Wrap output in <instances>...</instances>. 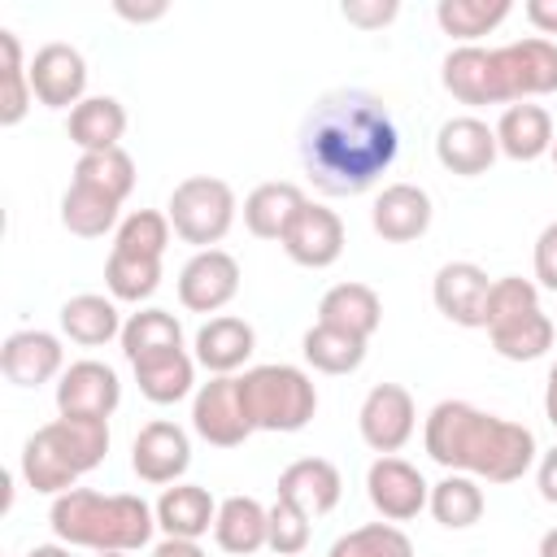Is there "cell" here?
Instances as JSON below:
<instances>
[{
  "mask_svg": "<svg viewBox=\"0 0 557 557\" xmlns=\"http://www.w3.org/2000/svg\"><path fill=\"white\" fill-rule=\"evenodd\" d=\"M296 152L322 196H361L392 170L400 131L374 91L344 87L305 113Z\"/></svg>",
  "mask_w": 557,
  "mask_h": 557,
  "instance_id": "6da1fadb",
  "label": "cell"
},
{
  "mask_svg": "<svg viewBox=\"0 0 557 557\" xmlns=\"http://www.w3.org/2000/svg\"><path fill=\"white\" fill-rule=\"evenodd\" d=\"M422 448L448 474H470L479 483H518L540 461L531 426L470 400H440L422 422Z\"/></svg>",
  "mask_w": 557,
  "mask_h": 557,
  "instance_id": "7a4b0ae2",
  "label": "cell"
},
{
  "mask_svg": "<svg viewBox=\"0 0 557 557\" xmlns=\"http://www.w3.org/2000/svg\"><path fill=\"white\" fill-rule=\"evenodd\" d=\"M440 83L457 104H522L557 91V44L553 39H513L500 48H453L440 65Z\"/></svg>",
  "mask_w": 557,
  "mask_h": 557,
  "instance_id": "3957f363",
  "label": "cell"
},
{
  "mask_svg": "<svg viewBox=\"0 0 557 557\" xmlns=\"http://www.w3.org/2000/svg\"><path fill=\"white\" fill-rule=\"evenodd\" d=\"M48 527L61 544L70 548H91V553H135L152 544L157 513L144 496L135 492H91V487H70L52 496Z\"/></svg>",
  "mask_w": 557,
  "mask_h": 557,
  "instance_id": "277c9868",
  "label": "cell"
},
{
  "mask_svg": "<svg viewBox=\"0 0 557 557\" xmlns=\"http://www.w3.org/2000/svg\"><path fill=\"white\" fill-rule=\"evenodd\" d=\"M109 453V422L100 418H65L57 413L22 444V479L44 496L70 492L87 470H96Z\"/></svg>",
  "mask_w": 557,
  "mask_h": 557,
  "instance_id": "5b68a950",
  "label": "cell"
},
{
  "mask_svg": "<svg viewBox=\"0 0 557 557\" xmlns=\"http://www.w3.org/2000/svg\"><path fill=\"white\" fill-rule=\"evenodd\" d=\"M239 400L244 413L252 422V431H305L309 418L318 413V387L300 366L287 361H270V366H252L239 374Z\"/></svg>",
  "mask_w": 557,
  "mask_h": 557,
  "instance_id": "8992f818",
  "label": "cell"
},
{
  "mask_svg": "<svg viewBox=\"0 0 557 557\" xmlns=\"http://www.w3.org/2000/svg\"><path fill=\"white\" fill-rule=\"evenodd\" d=\"M235 209L239 205H235V191L226 178L191 174V178L174 183L165 218H170L174 235L200 252V248H218L226 239V231L235 226Z\"/></svg>",
  "mask_w": 557,
  "mask_h": 557,
  "instance_id": "52a82bcc",
  "label": "cell"
},
{
  "mask_svg": "<svg viewBox=\"0 0 557 557\" xmlns=\"http://www.w3.org/2000/svg\"><path fill=\"white\" fill-rule=\"evenodd\" d=\"M191 431L213 448H239L252 435V422L239 400V374H209L191 396Z\"/></svg>",
  "mask_w": 557,
  "mask_h": 557,
  "instance_id": "ba28073f",
  "label": "cell"
},
{
  "mask_svg": "<svg viewBox=\"0 0 557 557\" xmlns=\"http://www.w3.org/2000/svg\"><path fill=\"white\" fill-rule=\"evenodd\" d=\"M418 426V405L409 396V387L400 383H374L357 409V431L366 440V448H374L379 457H396Z\"/></svg>",
  "mask_w": 557,
  "mask_h": 557,
  "instance_id": "9c48e42d",
  "label": "cell"
},
{
  "mask_svg": "<svg viewBox=\"0 0 557 557\" xmlns=\"http://www.w3.org/2000/svg\"><path fill=\"white\" fill-rule=\"evenodd\" d=\"M366 496H370V505L379 509L383 522H409L426 509L431 483L405 457H374L370 470H366Z\"/></svg>",
  "mask_w": 557,
  "mask_h": 557,
  "instance_id": "30bf717a",
  "label": "cell"
},
{
  "mask_svg": "<svg viewBox=\"0 0 557 557\" xmlns=\"http://www.w3.org/2000/svg\"><path fill=\"white\" fill-rule=\"evenodd\" d=\"M239 292V261L226 248H200L178 270V305L187 313H218Z\"/></svg>",
  "mask_w": 557,
  "mask_h": 557,
  "instance_id": "8fae6325",
  "label": "cell"
},
{
  "mask_svg": "<svg viewBox=\"0 0 557 557\" xmlns=\"http://www.w3.org/2000/svg\"><path fill=\"white\" fill-rule=\"evenodd\" d=\"M117 405H122L117 370L96 361V357L70 361L65 374L57 379V413H65V418H100V422H109Z\"/></svg>",
  "mask_w": 557,
  "mask_h": 557,
  "instance_id": "7c38bea8",
  "label": "cell"
},
{
  "mask_svg": "<svg viewBox=\"0 0 557 557\" xmlns=\"http://www.w3.org/2000/svg\"><path fill=\"white\" fill-rule=\"evenodd\" d=\"M30 91L44 109H78L87 100V61L74 44H44L30 57Z\"/></svg>",
  "mask_w": 557,
  "mask_h": 557,
  "instance_id": "4fadbf2b",
  "label": "cell"
},
{
  "mask_svg": "<svg viewBox=\"0 0 557 557\" xmlns=\"http://www.w3.org/2000/svg\"><path fill=\"white\" fill-rule=\"evenodd\" d=\"M191 466V440L178 422L170 418H157L148 426H139L135 444H131V470L152 483V487H165V483H178Z\"/></svg>",
  "mask_w": 557,
  "mask_h": 557,
  "instance_id": "5bb4252c",
  "label": "cell"
},
{
  "mask_svg": "<svg viewBox=\"0 0 557 557\" xmlns=\"http://www.w3.org/2000/svg\"><path fill=\"white\" fill-rule=\"evenodd\" d=\"M500 144H496V131L474 117V113H457L448 117L440 131H435V157L448 174H461V178H479L492 170Z\"/></svg>",
  "mask_w": 557,
  "mask_h": 557,
  "instance_id": "9a60e30c",
  "label": "cell"
},
{
  "mask_svg": "<svg viewBox=\"0 0 557 557\" xmlns=\"http://www.w3.org/2000/svg\"><path fill=\"white\" fill-rule=\"evenodd\" d=\"M0 370L13 387H39V383H52L65 374V348L52 331H39V326H26V331H13L4 335L0 344Z\"/></svg>",
  "mask_w": 557,
  "mask_h": 557,
  "instance_id": "2e32d148",
  "label": "cell"
},
{
  "mask_svg": "<svg viewBox=\"0 0 557 557\" xmlns=\"http://www.w3.org/2000/svg\"><path fill=\"white\" fill-rule=\"evenodd\" d=\"M278 244H283V252H287L296 265H305V270H326V265H335L339 252H344V222H339L335 209L305 200V209L292 218V226H287V235H283Z\"/></svg>",
  "mask_w": 557,
  "mask_h": 557,
  "instance_id": "e0dca14e",
  "label": "cell"
},
{
  "mask_svg": "<svg viewBox=\"0 0 557 557\" xmlns=\"http://www.w3.org/2000/svg\"><path fill=\"white\" fill-rule=\"evenodd\" d=\"M431 218H435L431 196L418 183H387L374 196V209H370V226L387 244H413V239H422L431 231Z\"/></svg>",
  "mask_w": 557,
  "mask_h": 557,
  "instance_id": "ac0fdd59",
  "label": "cell"
},
{
  "mask_svg": "<svg viewBox=\"0 0 557 557\" xmlns=\"http://www.w3.org/2000/svg\"><path fill=\"white\" fill-rule=\"evenodd\" d=\"M487 292H492V278L474 261H448L435 270V283H431V300L453 326H483Z\"/></svg>",
  "mask_w": 557,
  "mask_h": 557,
  "instance_id": "d6986e66",
  "label": "cell"
},
{
  "mask_svg": "<svg viewBox=\"0 0 557 557\" xmlns=\"http://www.w3.org/2000/svg\"><path fill=\"white\" fill-rule=\"evenodd\" d=\"M344 479L335 470V461L326 457H296L283 474H278V496L292 500L296 509H305L309 518H322L339 505Z\"/></svg>",
  "mask_w": 557,
  "mask_h": 557,
  "instance_id": "ffe728a7",
  "label": "cell"
},
{
  "mask_svg": "<svg viewBox=\"0 0 557 557\" xmlns=\"http://www.w3.org/2000/svg\"><path fill=\"white\" fill-rule=\"evenodd\" d=\"M252 348L257 331L235 313H218L196 331V366H205L209 374H235L252 357Z\"/></svg>",
  "mask_w": 557,
  "mask_h": 557,
  "instance_id": "44dd1931",
  "label": "cell"
},
{
  "mask_svg": "<svg viewBox=\"0 0 557 557\" xmlns=\"http://www.w3.org/2000/svg\"><path fill=\"white\" fill-rule=\"evenodd\" d=\"M152 513H157V527L165 535H174V540H200L218 522V500L200 483H170L161 492V500L152 505Z\"/></svg>",
  "mask_w": 557,
  "mask_h": 557,
  "instance_id": "7402d4cb",
  "label": "cell"
},
{
  "mask_svg": "<svg viewBox=\"0 0 557 557\" xmlns=\"http://www.w3.org/2000/svg\"><path fill=\"white\" fill-rule=\"evenodd\" d=\"M213 540L231 557H252L270 544V509L257 496H226L218 500Z\"/></svg>",
  "mask_w": 557,
  "mask_h": 557,
  "instance_id": "603a6c76",
  "label": "cell"
},
{
  "mask_svg": "<svg viewBox=\"0 0 557 557\" xmlns=\"http://www.w3.org/2000/svg\"><path fill=\"white\" fill-rule=\"evenodd\" d=\"M492 131H496V144L509 161H540L544 152H553V139H557L548 109L535 104V100L509 104Z\"/></svg>",
  "mask_w": 557,
  "mask_h": 557,
  "instance_id": "cb8c5ba5",
  "label": "cell"
},
{
  "mask_svg": "<svg viewBox=\"0 0 557 557\" xmlns=\"http://www.w3.org/2000/svg\"><path fill=\"white\" fill-rule=\"evenodd\" d=\"M305 191L300 183H287V178H274V183H257L248 196H244V226L248 235L257 239H283L292 218L305 209Z\"/></svg>",
  "mask_w": 557,
  "mask_h": 557,
  "instance_id": "d4e9b609",
  "label": "cell"
},
{
  "mask_svg": "<svg viewBox=\"0 0 557 557\" xmlns=\"http://www.w3.org/2000/svg\"><path fill=\"white\" fill-rule=\"evenodd\" d=\"M318 322H326L335 331H348L357 339H370L383 322V300L370 283H335L318 300Z\"/></svg>",
  "mask_w": 557,
  "mask_h": 557,
  "instance_id": "484cf974",
  "label": "cell"
},
{
  "mask_svg": "<svg viewBox=\"0 0 557 557\" xmlns=\"http://www.w3.org/2000/svg\"><path fill=\"white\" fill-rule=\"evenodd\" d=\"M122 313H117V300L113 296H100V292H78L61 305V335L83 344V348H100L109 339H122Z\"/></svg>",
  "mask_w": 557,
  "mask_h": 557,
  "instance_id": "4316f807",
  "label": "cell"
},
{
  "mask_svg": "<svg viewBox=\"0 0 557 557\" xmlns=\"http://www.w3.org/2000/svg\"><path fill=\"white\" fill-rule=\"evenodd\" d=\"M70 144L78 152H109L122 148L117 139L126 135V109L117 96H87L78 109H70Z\"/></svg>",
  "mask_w": 557,
  "mask_h": 557,
  "instance_id": "83f0119b",
  "label": "cell"
},
{
  "mask_svg": "<svg viewBox=\"0 0 557 557\" xmlns=\"http://www.w3.org/2000/svg\"><path fill=\"white\" fill-rule=\"evenodd\" d=\"M131 370H135L139 392H144L152 405H174V400L191 396V383H196V357H191L187 348H170V352L144 357V361H135Z\"/></svg>",
  "mask_w": 557,
  "mask_h": 557,
  "instance_id": "f1b7e54d",
  "label": "cell"
},
{
  "mask_svg": "<svg viewBox=\"0 0 557 557\" xmlns=\"http://www.w3.org/2000/svg\"><path fill=\"white\" fill-rule=\"evenodd\" d=\"M117 209L122 205L113 196H104V191L83 187V183L70 178V187L61 196V226L70 235H78V239H100V235L117 231Z\"/></svg>",
  "mask_w": 557,
  "mask_h": 557,
  "instance_id": "f546056e",
  "label": "cell"
},
{
  "mask_svg": "<svg viewBox=\"0 0 557 557\" xmlns=\"http://www.w3.org/2000/svg\"><path fill=\"white\" fill-rule=\"evenodd\" d=\"M366 344H370V339H357V335H348V331H335V326H326V322H313V326L305 331V339H300V352H305V361H309L318 374H352V370H361V361H366Z\"/></svg>",
  "mask_w": 557,
  "mask_h": 557,
  "instance_id": "4dcf8cb0",
  "label": "cell"
},
{
  "mask_svg": "<svg viewBox=\"0 0 557 557\" xmlns=\"http://www.w3.org/2000/svg\"><path fill=\"white\" fill-rule=\"evenodd\" d=\"M426 509H431V518H435L440 527H448V531H466V527H474V522L483 518L487 500H483L479 479H470V474H444L440 483H431V500H426Z\"/></svg>",
  "mask_w": 557,
  "mask_h": 557,
  "instance_id": "1f68e13d",
  "label": "cell"
},
{
  "mask_svg": "<svg viewBox=\"0 0 557 557\" xmlns=\"http://www.w3.org/2000/svg\"><path fill=\"white\" fill-rule=\"evenodd\" d=\"M509 13H513L509 0H440L435 4L440 30L453 35V39H461V48L474 44V39H483V35H492Z\"/></svg>",
  "mask_w": 557,
  "mask_h": 557,
  "instance_id": "d6a6232c",
  "label": "cell"
},
{
  "mask_svg": "<svg viewBox=\"0 0 557 557\" xmlns=\"http://www.w3.org/2000/svg\"><path fill=\"white\" fill-rule=\"evenodd\" d=\"M170 348H183V326L170 309H139L126 318L122 326V352L126 361H144V357H157V352H170Z\"/></svg>",
  "mask_w": 557,
  "mask_h": 557,
  "instance_id": "836d02e7",
  "label": "cell"
},
{
  "mask_svg": "<svg viewBox=\"0 0 557 557\" xmlns=\"http://www.w3.org/2000/svg\"><path fill=\"white\" fill-rule=\"evenodd\" d=\"M553 335H557V322L544 313V309H531L513 322H500L487 331L492 348L505 357V361H535L553 348Z\"/></svg>",
  "mask_w": 557,
  "mask_h": 557,
  "instance_id": "e575fe53",
  "label": "cell"
},
{
  "mask_svg": "<svg viewBox=\"0 0 557 557\" xmlns=\"http://www.w3.org/2000/svg\"><path fill=\"white\" fill-rule=\"evenodd\" d=\"M74 183L96 187L104 196H113L117 205L135 191V157L126 148H109V152H78L74 161Z\"/></svg>",
  "mask_w": 557,
  "mask_h": 557,
  "instance_id": "d590c367",
  "label": "cell"
},
{
  "mask_svg": "<svg viewBox=\"0 0 557 557\" xmlns=\"http://www.w3.org/2000/svg\"><path fill=\"white\" fill-rule=\"evenodd\" d=\"M170 218L161 209H135L117 222L113 231V252H126V257H152L161 261L165 248H170Z\"/></svg>",
  "mask_w": 557,
  "mask_h": 557,
  "instance_id": "8d00e7d4",
  "label": "cell"
},
{
  "mask_svg": "<svg viewBox=\"0 0 557 557\" xmlns=\"http://www.w3.org/2000/svg\"><path fill=\"white\" fill-rule=\"evenodd\" d=\"M0 52H4V91H0V126H17L30 113V61L22 57V39L13 30H0Z\"/></svg>",
  "mask_w": 557,
  "mask_h": 557,
  "instance_id": "74e56055",
  "label": "cell"
},
{
  "mask_svg": "<svg viewBox=\"0 0 557 557\" xmlns=\"http://www.w3.org/2000/svg\"><path fill=\"white\" fill-rule=\"evenodd\" d=\"M104 287L113 300L139 305L161 287V261L152 257H126V252H109L104 261Z\"/></svg>",
  "mask_w": 557,
  "mask_h": 557,
  "instance_id": "f35d334b",
  "label": "cell"
},
{
  "mask_svg": "<svg viewBox=\"0 0 557 557\" xmlns=\"http://www.w3.org/2000/svg\"><path fill=\"white\" fill-rule=\"evenodd\" d=\"M326 557H413V540L396 522H366L339 535Z\"/></svg>",
  "mask_w": 557,
  "mask_h": 557,
  "instance_id": "ab89813d",
  "label": "cell"
},
{
  "mask_svg": "<svg viewBox=\"0 0 557 557\" xmlns=\"http://www.w3.org/2000/svg\"><path fill=\"white\" fill-rule=\"evenodd\" d=\"M540 309V287L531 278H518V274H505V278H492V292H487V313H483V331L500 326V322H513L522 313Z\"/></svg>",
  "mask_w": 557,
  "mask_h": 557,
  "instance_id": "60d3db41",
  "label": "cell"
},
{
  "mask_svg": "<svg viewBox=\"0 0 557 557\" xmlns=\"http://www.w3.org/2000/svg\"><path fill=\"white\" fill-rule=\"evenodd\" d=\"M265 548H274L278 557H300L309 548V513L296 509L292 500L274 496V505H270V544Z\"/></svg>",
  "mask_w": 557,
  "mask_h": 557,
  "instance_id": "b9f144b4",
  "label": "cell"
},
{
  "mask_svg": "<svg viewBox=\"0 0 557 557\" xmlns=\"http://www.w3.org/2000/svg\"><path fill=\"white\" fill-rule=\"evenodd\" d=\"M339 13H344L352 26H361V30H383L387 22H396L400 4H396V0H344Z\"/></svg>",
  "mask_w": 557,
  "mask_h": 557,
  "instance_id": "7bdbcfd3",
  "label": "cell"
},
{
  "mask_svg": "<svg viewBox=\"0 0 557 557\" xmlns=\"http://www.w3.org/2000/svg\"><path fill=\"white\" fill-rule=\"evenodd\" d=\"M531 265H535V287H544V292H557V222H548V226L540 231Z\"/></svg>",
  "mask_w": 557,
  "mask_h": 557,
  "instance_id": "ee69618b",
  "label": "cell"
},
{
  "mask_svg": "<svg viewBox=\"0 0 557 557\" xmlns=\"http://www.w3.org/2000/svg\"><path fill=\"white\" fill-rule=\"evenodd\" d=\"M535 487H540V496L548 505H557V444L548 453H540V461H535Z\"/></svg>",
  "mask_w": 557,
  "mask_h": 557,
  "instance_id": "f6af8a7d",
  "label": "cell"
},
{
  "mask_svg": "<svg viewBox=\"0 0 557 557\" xmlns=\"http://www.w3.org/2000/svg\"><path fill=\"white\" fill-rule=\"evenodd\" d=\"M522 13H527V22L540 30V39H544V35H557V0H527Z\"/></svg>",
  "mask_w": 557,
  "mask_h": 557,
  "instance_id": "bcb514c9",
  "label": "cell"
},
{
  "mask_svg": "<svg viewBox=\"0 0 557 557\" xmlns=\"http://www.w3.org/2000/svg\"><path fill=\"white\" fill-rule=\"evenodd\" d=\"M113 13L126 17V22H139V26H144V22H161V17L170 13V4H165V0H152V4H126V0H117Z\"/></svg>",
  "mask_w": 557,
  "mask_h": 557,
  "instance_id": "7dc6e473",
  "label": "cell"
},
{
  "mask_svg": "<svg viewBox=\"0 0 557 557\" xmlns=\"http://www.w3.org/2000/svg\"><path fill=\"white\" fill-rule=\"evenodd\" d=\"M148 557H205V548H200L196 540H174V535H165L161 544H152Z\"/></svg>",
  "mask_w": 557,
  "mask_h": 557,
  "instance_id": "c3c4849f",
  "label": "cell"
},
{
  "mask_svg": "<svg viewBox=\"0 0 557 557\" xmlns=\"http://www.w3.org/2000/svg\"><path fill=\"white\" fill-rule=\"evenodd\" d=\"M544 418L557 426V361L548 366V383H544Z\"/></svg>",
  "mask_w": 557,
  "mask_h": 557,
  "instance_id": "681fc988",
  "label": "cell"
},
{
  "mask_svg": "<svg viewBox=\"0 0 557 557\" xmlns=\"http://www.w3.org/2000/svg\"><path fill=\"white\" fill-rule=\"evenodd\" d=\"M26 557H74V553H70V544H61V540H57V544H35Z\"/></svg>",
  "mask_w": 557,
  "mask_h": 557,
  "instance_id": "f907efd6",
  "label": "cell"
},
{
  "mask_svg": "<svg viewBox=\"0 0 557 557\" xmlns=\"http://www.w3.org/2000/svg\"><path fill=\"white\" fill-rule=\"evenodd\" d=\"M540 557H557V527L540 535Z\"/></svg>",
  "mask_w": 557,
  "mask_h": 557,
  "instance_id": "816d5d0a",
  "label": "cell"
},
{
  "mask_svg": "<svg viewBox=\"0 0 557 557\" xmlns=\"http://www.w3.org/2000/svg\"><path fill=\"white\" fill-rule=\"evenodd\" d=\"M96 557H126V553H96Z\"/></svg>",
  "mask_w": 557,
  "mask_h": 557,
  "instance_id": "f5cc1de1",
  "label": "cell"
},
{
  "mask_svg": "<svg viewBox=\"0 0 557 557\" xmlns=\"http://www.w3.org/2000/svg\"><path fill=\"white\" fill-rule=\"evenodd\" d=\"M548 157H553V165H557V139H553V152H548Z\"/></svg>",
  "mask_w": 557,
  "mask_h": 557,
  "instance_id": "db71d44e",
  "label": "cell"
}]
</instances>
